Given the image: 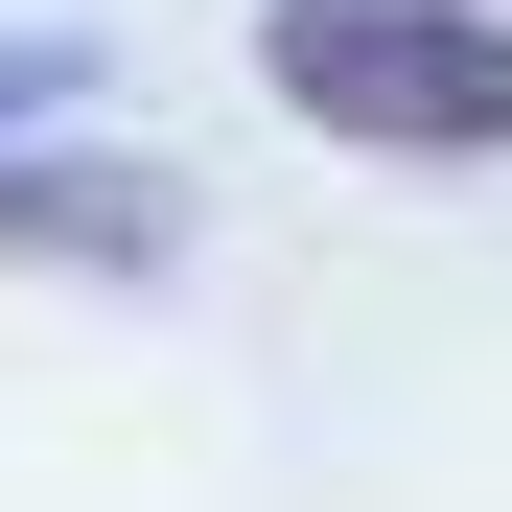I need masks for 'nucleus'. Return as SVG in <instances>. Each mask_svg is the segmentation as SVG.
Wrapping results in <instances>:
<instances>
[{
    "mask_svg": "<svg viewBox=\"0 0 512 512\" xmlns=\"http://www.w3.org/2000/svg\"><path fill=\"white\" fill-rule=\"evenodd\" d=\"M256 94L350 163H512V0H256Z\"/></svg>",
    "mask_w": 512,
    "mask_h": 512,
    "instance_id": "nucleus-1",
    "label": "nucleus"
},
{
    "mask_svg": "<svg viewBox=\"0 0 512 512\" xmlns=\"http://www.w3.org/2000/svg\"><path fill=\"white\" fill-rule=\"evenodd\" d=\"M187 256V187L117 140H0V280H163Z\"/></svg>",
    "mask_w": 512,
    "mask_h": 512,
    "instance_id": "nucleus-2",
    "label": "nucleus"
},
{
    "mask_svg": "<svg viewBox=\"0 0 512 512\" xmlns=\"http://www.w3.org/2000/svg\"><path fill=\"white\" fill-rule=\"evenodd\" d=\"M94 70H117L94 24H0V140H24V117H70V94H94Z\"/></svg>",
    "mask_w": 512,
    "mask_h": 512,
    "instance_id": "nucleus-3",
    "label": "nucleus"
}]
</instances>
